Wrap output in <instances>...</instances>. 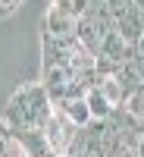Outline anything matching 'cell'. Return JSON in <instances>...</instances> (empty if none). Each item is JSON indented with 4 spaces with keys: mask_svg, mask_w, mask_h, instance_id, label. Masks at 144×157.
Instances as JSON below:
<instances>
[{
    "mask_svg": "<svg viewBox=\"0 0 144 157\" xmlns=\"http://www.w3.org/2000/svg\"><path fill=\"white\" fill-rule=\"evenodd\" d=\"M54 113L44 82H25L6 101V126L9 129H44V123Z\"/></svg>",
    "mask_w": 144,
    "mask_h": 157,
    "instance_id": "obj_1",
    "label": "cell"
},
{
    "mask_svg": "<svg viewBox=\"0 0 144 157\" xmlns=\"http://www.w3.org/2000/svg\"><path fill=\"white\" fill-rule=\"evenodd\" d=\"M78 129L69 123V116L63 113L60 107H54V113H50V120L44 123V138H47V145L54 148L57 157H66L69 145H72V138H75Z\"/></svg>",
    "mask_w": 144,
    "mask_h": 157,
    "instance_id": "obj_2",
    "label": "cell"
},
{
    "mask_svg": "<svg viewBox=\"0 0 144 157\" xmlns=\"http://www.w3.org/2000/svg\"><path fill=\"white\" fill-rule=\"evenodd\" d=\"M9 135L25 157H57L44 138V129H9Z\"/></svg>",
    "mask_w": 144,
    "mask_h": 157,
    "instance_id": "obj_3",
    "label": "cell"
},
{
    "mask_svg": "<svg viewBox=\"0 0 144 157\" xmlns=\"http://www.w3.org/2000/svg\"><path fill=\"white\" fill-rule=\"evenodd\" d=\"M54 107H60L63 113H66L75 129H82V126L91 123V110H88V101L85 98H66L63 104H54Z\"/></svg>",
    "mask_w": 144,
    "mask_h": 157,
    "instance_id": "obj_4",
    "label": "cell"
},
{
    "mask_svg": "<svg viewBox=\"0 0 144 157\" xmlns=\"http://www.w3.org/2000/svg\"><path fill=\"white\" fill-rule=\"evenodd\" d=\"M85 101H88V110H91V120H110V113L116 110V107H113V104H110L107 98L100 94L97 88H91L88 94H85Z\"/></svg>",
    "mask_w": 144,
    "mask_h": 157,
    "instance_id": "obj_5",
    "label": "cell"
},
{
    "mask_svg": "<svg viewBox=\"0 0 144 157\" xmlns=\"http://www.w3.org/2000/svg\"><path fill=\"white\" fill-rule=\"evenodd\" d=\"M128 63L135 66V72L141 75V82H144V38H141L135 47H132V57H128Z\"/></svg>",
    "mask_w": 144,
    "mask_h": 157,
    "instance_id": "obj_6",
    "label": "cell"
},
{
    "mask_svg": "<svg viewBox=\"0 0 144 157\" xmlns=\"http://www.w3.org/2000/svg\"><path fill=\"white\" fill-rule=\"evenodd\" d=\"M135 6H138V10H144V0H135Z\"/></svg>",
    "mask_w": 144,
    "mask_h": 157,
    "instance_id": "obj_7",
    "label": "cell"
},
{
    "mask_svg": "<svg viewBox=\"0 0 144 157\" xmlns=\"http://www.w3.org/2000/svg\"><path fill=\"white\" fill-rule=\"evenodd\" d=\"M19 157H25V154H22V151H19Z\"/></svg>",
    "mask_w": 144,
    "mask_h": 157,
    "instance_id": "obj_8",
    "label": "cell"
}]
</instances>
